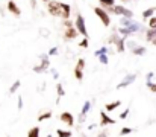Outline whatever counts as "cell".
I'll list each match as a JSON object with an SVG mask.
<instances>
[{"label": "cell", "instance_id": "d6a6232c", "mask_svg": "<svg viewBox=\"0 0 156 137\" xmlns=\"http://www.w3.org/2000/svg\"><path fill=\"white\" fill-rule=\"evenodd\" d=\"M56 53H58V47H52L49 50V55H56Z\"/></svg>", "mask_w": 156, "mask_h": 137}, {"label": "cell", "instance_id": "d6986e66", "mask_svg": "<svg viewBox=\"0 0 156 137\" xmlns=\"http://www.w3.org/2000/svg\"><path fill=\"white\" fill-rule=\"evenodd\" d=\"M99 2H100L102 8L105 6V9L109 8V6H114V5H115V0H99Z\"/></svg>", "mask_w": 156, "mask_h": 137}, {"label": "cell", "instance_id": "9a60e30c", "mask_svg": "<svg viewBox=\"0 0 156 137\" xmlns=\"http://www.w3.org/2000/svg\"><path fill=\"white\" fill-rule=\"evenodd\" d=\"M154 11H156V8H148V9H145V11L142 12V19H144V20H148V19L154 14Z\"/></svg>", "mask_w": 156, "mask_h": 137}, {"label": "cell", "instance_id": "603a6c76", "mask_svg": "<svg viewBox=\"0 0 156 137\" xmlns=\"http://www.w3.org/2000/svg\"><path fill=\"white\" fill-rule=\"evenodd\" d=\"M52 117V111H47V113H43V114H40L38 116V120L40 122H43V120H46V119H50Z\"/></svg>", "mask_w": 156, "mask_h": 137}, {"label": "cell", "instance_id": "60d3db41", "mask_svg": "<svg viewBox=\"0 0 156 137\" xmlns=\"http://www.w3.org/2000/svg\"><path fill=\"white\" fill-rule=\"evenodd\" d=\"M132 2H136V0H132Z\"/></svg>", "mask_w": 156, "mask_h": 137}, {"label": "cell", "instance_id": "74e56055", "mask_svg": "<svg viewBox=\"0 0 156 137\" xmlns=\"http://www.w3.org/2000/svg\"><path fill=\"white\" fill-rule=\"evenodd\" d=\"M31 5H32V8H35L37 6V0H31Z\"/></svg>", "mask_w": 156, "mask_h": 137}, {"label": "cell", "instance_id": "e0dca14e", "mask_svg": "<svg viewBox=\"0 0 156 137\" xmlns=\"http://www.w3.org/2000/svg\"><path fill=\"white\" fill-rule=\"evenodd\" d=\"M28 137H40V126H34L29 129Z\"/></svg>", "mask_w": 156, "mask_h": 137}, {"label": "cell", "instance_id": "7402d4cb", "mask_svg": "<svg viewBox=\"0 0 156 137\" xmlns=\"http://www.w3.org/2000/svg\"><path fill=\"white\" fill-rule=\"evenodd\" d=\"M58 137H71V131H65V129H56Z\"/></svg>", "mask_w": 156, "mask_h": 137}, {"label": "cell", "instance_id": "5b68a950", "mask_svg": "<svg viewBox=\"0 0 156 137\" xmlns=\"http://www.w3.org/2000/svg\"><path fill=\"white\" fill-rule=\"evenodd\" d=\"M49 64H50V60H49V57H47V55H41V64H40V66H35V67H34V72H37V73L47 72V69H49Z\"/></svg>", "mask_w": 156, "mask_h": 137}, {"label": "cell", "instance_id": "4316f807", "mask_svg": "<svg viewBox=\"0 0 156 137\" xmlns=\"http://www.w3.org/2000/svg\"><path fill=\"white\" fill-rule=\"evenodd\" d=\"M102 53H108V47H106V46H103L102 49H99V50H96V52H94V55H96V57H99V55H102Z\"/></svg>", "mask_w": 156, "mask_h": 137}, {"label": "cell", "instance_id": "f546056e", "mask_svg": "<svg viewBox=\"0 0 156 137\" xmlns=\"http://www.w3.org/2000/svg\"><path fill=\"white\" fill-rule=\"evenodd\" d=\"M145 84H147V87H148L153 93H156V84H154V82H151V81H150V82H145Z\"/></svg>", "mask_w": 156, "mask_h": 137}, {"label": "cell", "instance_id": "e575fe53", "mask_svg": "<svg viewBox=\"0 0 156 137\" xmlns=\"http://www.w3.org/2000/svg\"><path fill=\"white\" fill-rule=\"evenodd\" d=\"M135 46H136V44H135V43H133V41H129V43H127V47H129V49H130V50H132V49H133V47H135Z\"/></svg>", "mask_w": 156, "mask_h": 137}, {"label": "cell", "instance_id": "7c38bea8", "mask_svg": "<svg viewBox=\"0 0 156 137\" xmlns=\"http://www.w3.org/2000/svg\"><path fill=\"white\" fill-rule=\"evenodd\" d=\"M100 117H102V122H100L102 126H105V125H114L117 122L115 119H111L108 114H105V111H100Z\"/></svg>", "mask_w": 156, "mask_h": 137}, {"label": "cell", "instance_id": "44dd1931", "mask_svg": "<svg viewBox=\"0 0 156 137\" xmlns=\"http://www.w3.org/2000/svg\"><path fill=\"white\" fill-rule=\"evenodd\" d=\"M20 85H21V82H20V81H15V82L11 85V88H9V94H14V93L20 88Z\"/></svg>", "mask_w": 156, "mask_h": 137}, {"label": "cell", "instance_id": "9c48e42d", "mask_svg": "<svg viewBox=\"0 0 156 137\" xmlns=\"http://www.w3.org/2000/svg\"><path fill=\"white\" fill-rule=\"evenodd\" d=\"M59 119H61V122H64V123L68 125V126H73V125H74V117H73V114L68 113V111H64V113L59 116Z\"/></svg>", "mask_w": 156, "mask_h": 137}, {"label": "cell", "instance_id": "52a82bcc", "mask_svg": "<svg viewBox=\"0 0 156 137\" xmlns=\"http://www.w3.org/2000/svg\"><path fill=\"white\" fill-rule=\"evenodd\" d=\"M83 67H85V60L83 58H80L79 61H77V66H76V69H74V78L77 79V81H82L83 79Z\"/></svg>", "mask_w": 156, "mask_h": 137}, {"label": "cell", "instance_id": "2e32d148", "mask_svg": "<svg viewBox=\"0 0 156 137\" xmlns=\"http://www.w3.org/2000/svg\"><path fill=\"white\" fill-rule=\"evenodd\" d=\"M118 32H120V34H123V38H124V40H126L129 35H132V34H133L129 28H124V26H121V28L118 29Z\"/></svg>", "mask_w": 156, "mask_h": 137}, {"label": "cell", "instance_id": "6da1fadb", "mask_svg": "<svg viewBox=\"0 0 156 137\" xmlns=\"http://www.w3.org/2000/svg\"><path fill=\"white\" fill-rule=\"evenodd\" d=\"M49 12L53 15V17H59V19H64V20H68L70 19V5L67 3H62V2H56V0H53V2H49V6H47Z\"/></svg>", "mask_w": 156, "mask_h": 137}, {"label": "cell", "instance_id": "4fadbf2b", "mask_svg": "<svg viewBox=\"0 0 156 137\" xmlns=\"http://www.w3.org/2000/svg\"><path fill=\"white\" fill-rule=\"evenodd\" d=\"M79 35V32L73 28V26H70V28H67V31H65V35H64V38L65 40H74L76 37Z\"/></svg>", "mask_w": 156, "mask_h": 137}, {"label": "cell", "instance_id": "cb8c5ba5", "mask_svg": "<svg viewBox=\"0 0 156 137\" xmlns=\"http://www.w3.org/2000/svg\"><path fill=\"white\" fill-rule=\"evenodd\" d=\"M56 90H58V96H59V98H62V96L65 94V91H64V87H62V84H59V82L56 84Z\"/></svg>", "mask_w": 156, "mask_h": 137}, {"label": "cell", "instance_id": "277c9868", "mask_svg": "<svg viewBox=\"0 0 156 137\" xmlns=\"http://www.w3.org/2000/svg\"><path fill=\"white\" fill-rule=\"evenodd\" d=\"M94 12H96V15L102 20V23H103L105 26H109V25H111V19H109V14H108L106 9H103V8H94Z\"/></svg>", "mask_w": 156, "mask_h": 137}, {"label": "cell", "instance_id": "8d00e7d4", "mask_svg": "<svg viewBox=\"0 0 156 137\" xmlns=\"http://www.w3.org/2000/svg\"><path fill=\"white\" fill-rule=\"evenodd\" d=\"M97 137H108V132H100Z\"/></svg>", "mask_w": 156, "mask_h": 137}, {"label": "cell", "instance_id": "83f0119b", "mask_svg": "<svg viewBox=\"0 0 156 137\" xmlns=\"http://www.w3.org/2000/svg\"><path fill=\"white\" fill-rule=\"evenodd\" d=\"M130 132H132V129H130L129 126H124V128L120 131V134H121V135H127V134H130Z\"/></svg>", "mask_w": 156, "mask_h": 137}, {"label": "cell", "instance_id": "3957f363", "mask_svg": "<svg viewBox=\"0 0 156 137\" xmlns=\"http://www.w3.org/2000/svg\"><path fill=\"white\" fill-rule=\"evenodd\" d=\"M74 25H76V31H77V32H79L80 35H83V37H88V32H86V26H85V19H83V17H82L80 14H77Z\"/></svg>", "mask_w": 156, "mask_h": 137}, {"label": "cell", "instance_id": "d590c367", "mask_svg": "<svg viewBox=\"0 0 156 137\" xmlns=\"http://www.w3.org/2000/svg\"><path fill=\"white\" fill-rule=\"evenodd\" d=\"M50 72H52V75H53V78H55V79H58V78H59L58 72H55V70H50Z\"/></svg>", "mask_w": 156, "mask_h": 137}, {"label": "cell", "instance_id": "484cf974", "mask_svg": "<svg viewBox=\"0 0 156 137\" xmlns=\"http://www.w3.org/2000/svg\"><path fill=\"white\" fill-rule=\"evenodd\" d=\"M99 61H100L102 64H105V66H106L109 60H108V57H106V53H102V55H99Z\"/></svg>", "mask_w": 156, "mask_h": 137}, {"label": "cell", "instance_id": "836d02e7", "mask_svg": "<svg viewBox=\"0 0 156 137\" xmlns=\"http://www.w3.org/2000/svg\"><path fill=\"white\" fill-rule=\"evenodd\" d=\"M21 108H23V98L18 96V110H21Z\"/></svg>", "mask_w": 156, "mask_h": 137}, {"label": "cell", "instance_id": "5bb4252c", "mask_svg": "<svg viewBox=\"0 0 156 137\" xmlns=\"http://www.w3.org/2000/svg\"><path fill=\"white\" fill-rule=\"evenodd\" d=\"M121 105V101H114V102H111V104H108L105 108H106V111H114L115 108H118Z\"/></svg>", "mask_w": 156, "mask_h": 137}, {"label": "cell", "instance_id": "1f68e13d", "mask_svg": "<svg viewBox=\"0 0 156 137\" xmlns=\"http://www.w3.org/2000/svg\"><path fill=\"white\" fill-rule=\"evenodd\" d=\"M153 76H154V75H153V72H150V73H147V76H145V82H150V81L153 79Z\"/></svg>", "mask_w": 156, "mask_h": 137}, {"label": "cell", "instance_id": "7a4b0ae2", "mask_svg": "<svg viewBox=\"0 0 156 137\" xmlns=\"http://www.w3.org/2000/svg\"><path fill=\"white\" fill-rule=\"evenodd\" d=\"M109 12H114V14H117V15H123V17H129V19H132L133 17V12L130 11V9H127V8H124L123 5H114V6H109V8H106Z\"/></svg>", "mask_w": 156, "mask_h": 137}, {"label": "cell", "instance_id": "f35d334b", "mask_svg": "<svg viewBox=\"0 0 156 137\" xmlns=\"http://www.w3.org/2000/svg\"><path fill=\"white\" fill-rule=\"evenodd\" d=\"M151 43H153V46H156V38H153V40H151Z\"/></svg>", "mask_w": 156, "mask_h": 137}, {"label": "cell", "instance_id": "ac0fdd59", "mask_svg": "<svg viewBox=\"0 0 156 137\" xmlns=\"http://www.w3.org/2000/svg\"><path fill=\"white\" fill-rule=\"evenodd\" d=\"M132 53H133V55H144V53H145V47H142V46H135V47L132 49Z\"/></svg>", "mask_w": 156, "mask_h": 137}, {"label": "cell", "instance_id": "30bf717a", "mask_svg": "<svg viewBox=\"0 0 156 137\" xmlns=\"http://www.w3.org/2000/svg\"><path fill=\"white\" fill-rule=\"evenodd\" d=\"M8 11H9L11 14L17 15V17H20V14H21L20 8L17 6V3H15V2H12V0H9V2H8Z\"/></svg>", "mask_w": 156, "mask_h": 137}, {"label": "cell", "instance_id": "8fae6325", "mask_svg": "<svg viewBox=\"0 0 156 137\" xmlns=\"http://www.w3.org/2000/svg\"><path fill=\"white\" fill-rule=\"evenodd\" d=\"M89 108H91V102H89V101H85V104H83V107H82V110H80V114H79V120H80V122L85 120L86 113L89 111Z\"/></svg>", "mask_w": 156, "mask_h": 137}, {"label": "cell", "instance_id": "ab89813d", "mask_svg": "<svg viewBox=\"0 0 156 137\" xmlns=\"http://www.w3.org/2000/svg\"><path fill=\"white\" fill-rule=\"evenodd\" d=\"M123 2H127V0H123Z\"/></svg>", "mask_w": 156, "mask_h": 137}, {"label": "cell", "instance_id": "ba28073f", "mask_svg": "<svg viewBox=\"0 0 156 137\" xmlns=\"http://www.w3.org/2000/svg\"><path fill=\"white\" fill-rule=\"evenodd\" d=\"M136 79V75L135 73H130V75H127L120 84H117V90H120V88H124V87H127V85H130L133 81Z\"/></svg>", "mask_w": 156, "mask_h": 137}, {"label": "cell", "instance_id": "ffe728a7", "mask_svg": "<svg viewBox=\"0 0 156 137\" xmlns=\"http://www.w3.org/2000/svg\"><path fill=\"white\" fill-rule=\"evenodd\" d=\"M145 34H147V35H145V38H147L148 41H151L153 38H156V28H154V29H148Z\"/></svg>", "mask_w": 156, "mask_h": 137}, {"label": "cell", "instance_id": "f1b7e54d", "mask_svg": "<svg viewBox=\"0 0 156 137\" xmlns=\"http://www.w3.org/2000/svg\"><path fill=\"white\" fill-rule=\"evenodd\" d=\"M79 46H80L82 49H86V47H88V37H85V38L80 41V44H79Z\"/></svg>", "mask_w": 156, "mask_h": 137}, {"label": "cell", "instance_id": "b9f144b4", "mask_svg": "<svg viewBox=\"0 0 156 137\" xmlns=\"http://www.w3.org/2000/svg\"><path fill=\"white\" fill-rule=\"evenodd\" d=\"M43 2H47V0H43Z\"/></svg>", "mask_w": 156, "mask_h": 137}, {"label": "cell", "instance_id": "8992f818", "mask_svg": "<svg viewBox=\"0 0 156 137\" xmlns=\"http://www.w3.org/2000/svg\"><path fill=\"white\" fill-rule=\"evenodd\" d=\"M109 41H111V43H114V44L117 46V50H118V52H124V50H126L124 38H120L117 34H112V35H111V38H109Z\"/></svg>", "mask_w": 156, "mask_h": 137}, {"label": "cell", "instance_id": "d4e9b609", "mask_svg": "<svg viewBox=\"0 0 156 137\" xmlns=\"http://www.w3.org/2000/svg\"><path fill=\"white\" fill-rule=\"evenodd\" d=\"M148 28H150V29H154V28H156V17H154V15H151V17L148 19Z\"/></svg>", "mask_w": 156, "mask_h": 137}, {"label": "cell", "instance_id": "4dcf8cb0", "mask_svg": "<svg viewBox=\"0 0 156 137\" xmlns=\"http://www.w3.org/2000/svg\"><path fill=\"white\" fill-rule=\"evenodd\" d=\"M127 116H129V108H126V110H124V111L120 114V119H126Z\"/></svg>", "mask_w": 156, "mask_h": 137}]
</instances>
